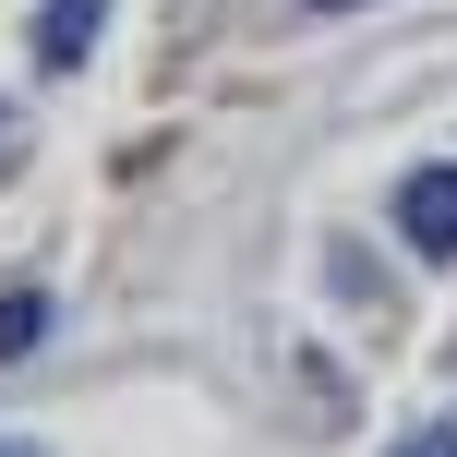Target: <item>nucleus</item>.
Wrapping results in <instances>:
<instances>
[{"mask_svg": "<svg viewBox=\"0 0 457 457\" xmlns=\"http://www.w3.org/2000/svg\"><path fill=\"white\" fill-rule=\"evenodd\" d=\"M96 24H109V0H48L37 12V72H85Z\"/></svg>", "mask_w": 457, "mask_h": 457, "instance_id": "nucleus-2", "label": "nucleus"}, {"mask_svg": "<svg viewBox=\"0 0 457 457\" xmlns=\"http://www.w3.org/2000/svg\"><path fill=\"white\" fill-rule=\"evenodd\" d=\"M397 457H457V421H421V434L397 445Z\"/></svg>", "mask_w": 457, "mask_h": 457, "instance_id": "nucleus-4", "label": "nucleus"}, {"mask_svg": "<svg viewBox=\"0 0 457 457\" xmlns=\"http://www.w3.org/2000/svg\"><path fill=\"white\" fill-rule=\"evenodd\" d=\"M397 241L421 265H457V169H410L397 181Z\"/></svg>", "mask_w": 457, "mask_h": 457, "instance_id": "nucleus-1", "label": "nucleus"}, {"mask_svg": "<svg viewBox=\"0 0 457 457\" xmlns=\"http://www.w3.org/2000/svg\"><path fill=\"white\" fill-rule=\"evenodd\" d=\"M0 457H48V445H24V434H12V445H0Z\"/></svg>", "mask_w": 457, "mask_h": 457, "instance_id": "nucleus-6", "label": "nucleus"}, {"mask_svg": "<svg viewBox=\"0 0 457 457\" xmlns=\"http://www.w3.org/2000/svg\"><path fill=\"white\" fill-rule=\"evenodd\" d=\"M313 12H349V0H313Z\"/></svg>", "mask_w": 457, "mask_h": 457, "instance_id": "nucleus-7", "label": "nucleus"}, {"mask_svg": "<svg viewBox=\"0 0 457 457\" xmlns=\"http://www.w3.org/2000/svg\"><path fill=\"white\" fill-rule=\"evenodd\" d=\"M0 169H12V109H0Z\"/></svg>", "mask_w": 457, "mask_h": 457, "instance_id": "nucleus-5", "label": "nucleus"}, {"mask_svg": "<svg viewBox=\"0 0 457 457\" xmlns=\"http://www.w3.org/2000/svg\"><path fill=\"white\" fill-rule=\"evenodd\" d=\"M37 337H48V289H0V361H24Z\"/></svg>", "mask_w": 457, "mask_h": 457, "instance_id": "nucleus-3", "label": "nucleus"}]
</instances>
